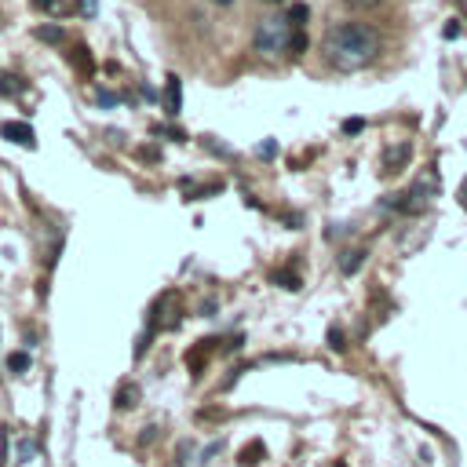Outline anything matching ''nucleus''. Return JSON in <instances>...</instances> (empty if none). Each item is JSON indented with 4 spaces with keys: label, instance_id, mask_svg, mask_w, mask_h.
<instances>
[{
    "label": "nucleus",
    "instance_id": "obj_1",
    "mask_svg": "<svg viewBox=\"0 0 467 467\" xmlns=\"http://www.w3.org/2000/svg\"><path fill=\"white\" fill-rule=\"evenodd\" d=\"M379 47H383V40L368 22H339L325 36V58L343 73H354V69H365L368 62H376Z\"/></svg>",
    "mask_w": 467,
    "mask_h": 467
},
{
    "label": "nucleus",
    "instance_id": "obj_2",
    "mask_svg": "<svg viewBox=\"0 0 467 467\" xmlns=\"http://www.w3.org/2000/svg\"><path fill=\"white\" fill-rule=\"evenodd\" d=\"M252 44H255V51H263V55L285 51V47L292 44V22H288V18H281V15H266V18L255 26Z\"/></svg>",
    "mask_w": 467,
    "mask_h": 467
},
{
    "label": "nucleus",
    "instance_id": "obj_3",
    "mask_svg": "<svg viewBox=\"0 0 467 467\" xmlns=\"http://www.w3.org/2000/svg\"><path fill=\"white\" fill-rule=\"evenodd\" d=\"M0 135L11 139V142H33V128H29V124H18V120L0 124Z\"/></svg>",
    "mask_w": 467,
    "mask_h": 467
},
{
    "label": "nucleus",
    "instance_id": "obj_4",
    "mask_svg": "<svg viewBox=\"0 0 467 467\" xmlns=\"http://www.w3.org/2000/svg\"><path fill=\"white\" fill-rule=\"evenodd\" d=\"M361 248H354V252H343V259H339V266H343V274H354L358 266H361Z\"/></svg>",
    "mask_w": 467,
    "mask_h": 467
},
{
    "label": "nucleus",
    "instance_id": "obj_5",
    "mask_svg": "<svg viewBox=\"0 0 467 467\" xmlns=\"http://www.w3.org/2000/svg\"><path fill=\"white\" fill-rule=\"evenodd\" d=\"M18 91H22L18 77H11V73H0V95H18Z\"/></svg>",
    "mask_w": 467,
    "mask_h": 467
},
{
    "label": "nucleus",
    "instance_id": "obj_6",
    "mask_svg": "<svg viewBox=\"0 0 467 467\" xmlns=\"http://www.w3.org/2000/svg\"><path fill=\"white\" fill-rule=\"evenodd\" d=\"M135 398H139V390L128 383V387H120V394H117V405H120V409H131V405H135Z\"/></svg>",
    "mask_w": 467,
    "mask_h": 467
},
{
    "label": "nucleus",
    "instance_id": "obj_7",
    "mask_svg": "<svg viewBox=\"0 0 467 467\" xmlns=\"http://www.w3.org/2000/svg\"><path fill=\"white\" fill-rule=\"evenodd\" d=\"M26 365H29V354H11V358H7V368H11V372H22Z\"/></svg>",
    "mask_w": 467,
    "mask_h": 467
},
{
    "label": "nucleus",
    "instance_id": "obj_8",
    "mask_svg": "<svg viewBox=\"0 0 467 467\" xmlns=\"http://www.w3.org/2000/svg\"><path fill=\"white\" fill-rule=\"evenodd\" d=\"M303 18H306V7H303V4H296V7L288 11V22H292V26L299 29V26H303Z\"/></svg>",
    "mask_w": 467,
    "mask_h": 467
},
{
    "label": "nucleus",
    "instance_id": "obj_9",
    "mask_svg": "<svg viewBox=\"0 0 467 467\" xmlns=\"http://www.w3.org/2000/svg\"><path fill=\"white\" fill-rule=\"evenodd\" d=\"M168 102H171V109H179V77L168 80Z\"/></svg>",
    "mask_w": 467,
    "mask_h": 467
},
{
    "label": "nucleus",
    "instance_id": "obj_10",
    "mask_svg": "<svg viewBox=\"0 0 467 467\" xmlns=\"http://www.w3.org/2000/svg\"><path fill=\"white\" fill-rule=\"evenodd\" d=\"M288 47H292V55H299V51L306 47V36H303V29H296V33H292V44H288Z\"/></svg>",
    "mask_w": 467,
    "mask_h": 467
},
{
    "label": "nucleus",
    "instance_id": "obj_11",
    "mask_svg": "<svg viewBox=\"0 0 467 467\" xmlns=\"http://www.w3.org/2000/svg\"><path fill=\"white\" fill-rule=\"evenodd\" d=\"M347 4H354V7H376L379 0H347Z\"/></svg>",
    "mask_w": 467,
    "mask_h": 467
},
{
    "label": "nucleus",
    "instance_id": "obj_12",
    "mask_svg": "<svg viewBox=\"0 0 467 467\" xmlns=\"http://www.w3.org/2000/svg\"><path fill=\"white\" fill-rule=\"evenodd\" d=\"M80 7H84V11H95V0H80Z\"/></svg>",
    "mask_w": 467,
    "mask_h": 467
},
{
    "label": "nucleus",
    "instance_id": "obj_13",
    "mask_svg": "<svg viewBox=\"0 0 467 467\" xmlns=\"http://www.w3.org/2000/svg\"><path fill=\"white\" fill-rule=\"evenodd\" d=\"M212 4H219V7H226V4H230V0H212Z\"/></svg>",
    "mask_w": 467,
    "mask_h": 467
},
{
    "label": "nucleus",
    "instance_id": "obj_14",
    "mask_svg": "<svg viewBox=\"0 0 467 467\" xmlns=\"http://www.w3.org/2000/svg\"><path fill=\"white\" fill-rule=\"evenodd\" d=\"M270 4H281V0H270Z\"/></svg>",
    "mask_w": 467,
    "mask_h": 467
}]
</instances>
